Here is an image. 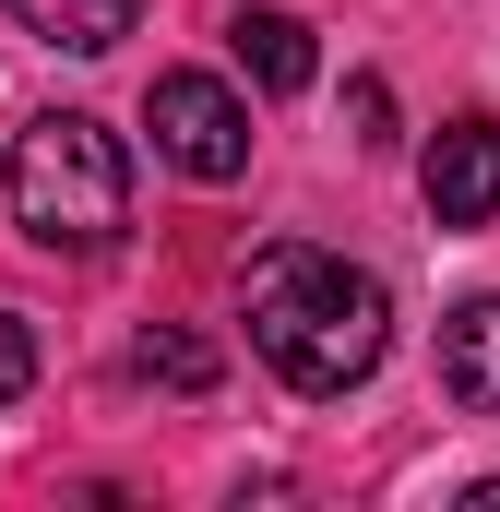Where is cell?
I'll return each instance as SVG.
<instances>
[{"label": "cell", "mask_w": 500, "mask_h": 512, "mask_svg": "<svg viewBox=\"0 0 500 512\" xmlns=\"http://www.w3.org/2000/svg\"><path fill=\"white\" fill-rule=\"evenodd\" d=\"M250 346L298 393H358L381 370V346H393V298H381L370 262L286 239V251L250 262Z\"/></svg>", "instance_id": "cell-1"}, {"label": "cell", "mask_w": 500, "mask_h": 512, "mask_svg": "<svg viewBox=\"0 0 500 512\" xmlns=\"http://www.w3.org/2000/svg\"><path fill=\"white\" fill-rule=\"evenodd\" d=\"M12 227L36 239V251H108L131 227V155L108 120H84V108H48V120H24L12 143Z\"/></svg>", "instance_id": "cell-2"}, {"label": "cell", "mask_w": 500, "mask_h": 512, "mask_svg": "<svg viewBox=\"0 0 500 512\" xmlns=\"http://www.w3.org/2000/svg\"><path fill=\"white\" fill-rule=\"evenodd\" d=\"M143 131H155V155H167L179 179H239L250 167V108L215 84V72H155Z\"/></svg>", "instance_id": "cell-3"}, {"label": "cell", "mask_w": 500, "mask_h": 512, "mask_svg": "<svg viewBox=\"0 0 500 512\" xmlns=\"http://www.w3.org/2000/svg\"><path fill=\"white\" fill-rule=\"evenodd\" d=\"M429 215L441 227H489L500 215V120H441V143H429Z\"/></svg>", "instance_id": "cell-4"}, {"label": "cell", "mask_w": 500, "mask_h": 512, "mask_svg": "<svg viewBox=\"0 0 500 512\" xmlns=\"http://www.w3.org/2000/svg\"><path fill=\"white\" fill-rule=\"evenodd\" d=\"M441 393L465 417H500V298H465L441 322Z\"/></svg>", "instance_id": "cell-5"}, {"label": "cell", "mask_w": 500, "mask_h": 512, "mask_svg": "<svg viewBox=\"0 0 500 512\" xmlns=\"http://www.w3.org/2000/svg\"><path fill=\"white\" fill-rule=\"evenodd\" d=\"M227 48H239V72L262 84V96H298V84L322 72V48H310V24H298V12H250V0H239Z\"/></svg>", "instance_id": "cell-6"}, {"label": "cell", "mask_w": 500, "mask_h": 512, "mask_svg": "<svg viewBox=\"0 0 500 512\" xmlns=\"http://www.w3.org/2000/svg\"><path fill=\"white\" fill-rule=\"evenodd\" d=\"M12 24L48 36V48H72V60H108L131 36V0H12Z\"/></svg>", "instance_id": "cell-7"}, {"label": "cell", "mask_w": 500, "mask_h": 512, "mask_svg": "<svg viewBox=\"0 0 500 512\" xmlns=\"http://www.w3.org/2000/svg\"><path fill=\"white\" fill-rule=\"evenodd\" d=\"M131 370H143V382H167V393H203V382H215V346H203V334H179V322H155V334H131Z\"/></svg>", "instance_id": "cell-8"}, {"label": "cell", "mask_w": 500, "mask_h": 512, "mask_svg": "<svg viewBox=\"0 0 500 512\" xmlns=\"http://www.w3.org/2000/svg\"><path fill=\"white\" fill-rule=\"evenodd\" d=\"M346 120H358V143H393V84H381V72L346 84Z\"/></svg>", "instance_id": "cell-9"}, {"label": "cell", "mask_w": 500, "mask_h": 512, "mask_svg": "<svg viewBox=\"0 0 500 512\" xmlns=\"http://www.w3.org/2000/svg\"><path fill=\"white\" fill-rule=\"evenodd\" d=\"M24 382H36V334L0 310V405H24Z\"/></svg>", "instance_id": "cell-10"}]
</instances>
